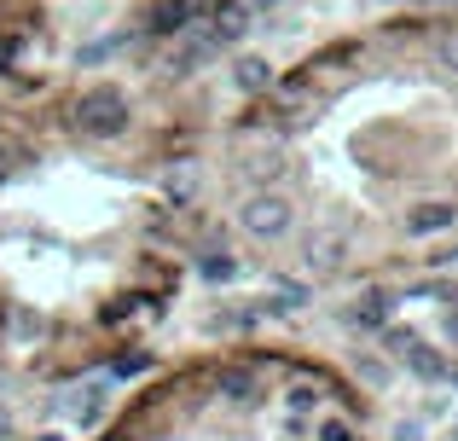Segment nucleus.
Masks as SVG:
<instances>
[{
    "label": "nucleus",
    "instance_id": "obj_5",
    "mask_svg": "<svg viewBox=\"0 0 458 441\" xmlns=\"http://www.w3.org/2000/svg\"><path fill=\"white\" fill-rule=\"evenodd\" d=\"M389 6H441V12H458V0H389Z\"/></svg>",
    "mask_w": 458,
    "mask_h": 441
},
{
    "label": "nucleus",
    "instance_id": "obj_2",
    "mask_svg": "<svg viewBox=\"0 0 458 441\" xmlns=\"http://www.w3.org/2000/svg\"><path fill=\"white\" fill-rule=\"evenodd\" d=\"M209 128L128 76H58L0 123V343L128 366L209 216Z\"/></svg>",
    "mask_w": 458,
    "mask_h": 441
},
{
    "label": "nucleus",
    "instance_id": "obj_3",
    "mask_svg": "<svg viewBox=\"0 0 458 441\" xmlns=\"http://www.w3.org/2000/svg\"><path fill=\"white\" fill-rule=\"evenodd\" d=\"M99 441H377V419L325 354L233 343L140 389Z\"/></svg>",
    "mask_w": 458,
    "mask_h": 441
},
{
    "label": "nucleus",
    "instance_id": "obj_4",
    "mask_svg": "<svg viewBox=\"0 0 458 441\" xmlns=\"http://www.w3.org/2000/svg\"><path fill=\"white\" fill-rule=\"evenodd\" d=\"M58 81L47 0H0V123Z\"/></svg>",
    "mask_w": 458,
    "mask_h": 441
},
{
    "label": "nucleus",
    "instance_id": "obj_1",
    "mask_svg": "<svg viewBox=\"0 0 458 441\" xmlns=\"http://www.w3.org/2000/svg\"><path fill=\"white\" fill-rule=\"evenodd\" d=\"M209 216L267 273L377 279L458 250V12L313 41L209 140Z\"/></svg>",
    "mask_w": 458,
    "mask_h": 441
}]
</instances>
